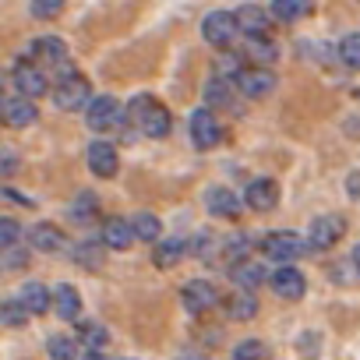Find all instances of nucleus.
Returning <instances> with one entry per match:
<instances>
[{
	"label": "nucleus",
	"instance_id": "f257e3e1",
	"mask_svg": "<svg viewBox=\"0 0 360 360\" xmlns=\"http://www.w3.org/2000/svg\"><path fill=\"white\" fill-rule=\"evenodd\" d=\"M127 120L145 134V138H166L173 120H169V110L162 103H155L152 96H134L127 103Z\"/></svg>",
	"mask_w": 360,
	"mask_h": 360
},
{
	"label": "nucleus",
	"instance_id": "f03ea898",
	"mask_svg": "<svg viewBox=\"0 0 360 360\" xmlns=\"http://www.w3.org/2000/svg\"><path fill=\"white\" fill-rule=\"evenodd\" d=\"M262 251L272 262H293V258H300L307 251V240H300L293 230H276V233H265Z\"/></svg>",
	"mask_w": 360,
	"mask_h": 360
},
{
	"label": "nucleus",
	"instance_id": "7ed1b4c3",
	"mask_svg": "<svg viewBox=\"0 0 360 360\" xmlns=\"http://www.w3.org/2000/svg\"><path fill=\"white\" fill-rule=\"evenodd\" d=\"M191 141H195V148H202V152H209V148H216L219 141H223V124L216 120V113L212 110H195L191 113Z\"/></svg>",
	"mask_w": 360,
	"mask_h": 360
},
{
	"label": "nucleus",
	"instance_id": "20e7f679",
	"mask_svg": "<svg viewBox=\"0 0 360 360\" xmlns=\"http://www.w3.org/2000/svg\"><path fill=\"white\" fill-rule=\"evenodd\" d=\"M346 233V219L342 216H318L307 230V248L311 251H325V248H335Z\"/></svg>",
	"mask_w": 360,
	"mask_h": 360
},
{
	"label": "nucleus",
	"instance_id": "39448f33",
	"mask_svg": "<svg viewBox=\"0 0 360 360\" xmlns=\"http://www.w3.org/2000/svg\"><path fill=\"white\" fill-rule=\"evenodd\" d=\"M202 36H205V43H212V46H230V43L240 36L237 15H230V11H212V15L202 22Z\"/></svg>",
	"mask_w": 360,
	"mask_h": 360
},
{
	"label": "nucleus",
	"instance_id": "423d86ee",
	"mask_svg": "<svg viewBox=\"0 0 360 360\" xmlns=\"http://www.w3.org/2000/svg\"><path fill=\"white\" fill-rule=\"evenodd\" d=\"M92 89H89V82L82 78V75H75V78H64V82H57L53 85V103L60 106V110H82V106H89L92 103V96H89Z\"/></svg>",
	"mask_w": 360,
	"mask_h": 360
},
{
	"label": "nucleus",
	"instance_id": "0eeeda50",
	"mask_svg": "<svg viewBox=\"0 0 360 360\" xmlns=\"http://www.w3.org/2000/svg\"><path fill=\"white\" fill-rule=\"evenodd\" d=\"M180 300H184L188 314H205V311H212L219 304V290L212 283H205V279H191L184 290H180Z\"/></svg>",
	"mask_w": 360,
	"mask_h": 360
},
{
	"label": "nucleus",
	"instance_id": "6e6552de",
	"mask_svg": "<svg viewBox=\"0 0 360 360\" xmlns=\"http://www.w3.org/2000/svg\"><path fill=\"white\" fill-rule=\"evenodd\" d=\"M233 85H237L240 96H248V99H265V96L276 89V75H272L269 68H244V71L233 78Z\"/></svg>",
	"mask_w": 360,
	"mask_h": 360
},
{
	"label": "nucleus",
	"instance_id": "1a4fd4ad",
	"mask_svg": "<svg viewBox=\"0 0 360 360\" xmlns=\"http://www.w3.org/2000/svg\"><path fill=\"white\" fill-rule=\"evenodd\" d=\"M244 202L255 212H269V209L279 205V184H276V180H269V176H258V180H251V184H248Z\"/></svg>",
	"mask_w": 360,
	"mask_h": 360
},
{
	"label": "nucleus",
	"instance_id": "9d476101",
	"mask_svg": "<svg viewBox=\"0 0 360 360\" xmlns=\"http://www.w3.org/2000/svg\"><path fill=\"white\" fill-rule=\"evenodd\" d=\"M15 89L22 92V99H36V96H46L50 92V82H46V75L36 68V64H18L15 68Z\"/></svg>",
	"mask_w": 360,
	"mask_h": 360
},
{
	"label": "nucleus",
	"instance_id": "9b49d317",
	"mask_svg": "<svg viewBox=\"0 0 360 360\" xmlns=\"http://www.w3.org/2000/svg\"><path fill=\"white\" fill-rule=\"evenodd\" d=\"M117 120H120V106H117L113 96H96V99L89 103L85 124H89L92 131H106V127H113Z\"/></svg>",
	"mask_w": 360,
	"mask_h": 360
},
{
	"label": "nucleus",
	"instance_id": "f8f14e48",
	"mask_svg": "<svg viewBox=\"0 0 360 360\" xmlns=\"http://www.w3.org/2000/svg\"><path fill=\"white\" fill-rule=\"evenodd\" d=\"M205 205H209V216H216V219H237L240 216V202L230 188H209Z\"/></svg>",
	"mask_w": 360,
	"mask_h": 360
},
{
	"label": "nucleus",
	"instance_id": "ddd939ff",
	"mask_svg": "<svg viewBox=\"0 0 360 360\" xmlns=\"http://www.w3.org/2000/svg\"><path fill=\"white\" fill-rule=\"evenodd\" d=\"M134 240H138V237H134V226H131L127 219H120V216H110V219L103 223V248L127 251Z\"/></svg>",
	"mask_w": 360,
	"mask_h": 360
},
{
	"label": "nucleus",
	"instance_id": "4468645a",
	"mask_svg": "<svg viewBox=\"0 0 360 360\" xmlns=\"http://www.w3.org/2000/svg\"><path fill=\"white\" fill-rule=\"evenodd\" d=\"M272 290H276V297H283V300H300L304 290H307V283H304V276H300L297 269L283 265V269L272 272Z\"/></svg>",
	"mask_w": 360,
	"mask_h": 360
},
{
	"label": "nucleus",
	"instance_id": "2eb2a0df",
	"mask_svg": "<svg viewBox=\"0 0 360 360\" xmlns=\"http://www.w3.org/2000/svg\"><path fill=\"white\" fill-rule=\"evenodd\" d=\"M117 166H120V159H117V148L110 141H92L89 145V169L96 176H113Z\"/></svg>",
	"mask_w": 360,
	"mask_h": 360
},
{
	"label": "nucleus",
	"instance_id": "dca6fc26",
	"mask_svg": "<svg viewBox=\"0 0 360 360\" xmlns=\"http://www.w3.org/2000/svg\"><path fill=\"white\" fill-rule=\"evenodd\" d=\"M230 279L237 283V290L255 293V290L265 283V265H262V262H251V258H240V262L230 269Z\"/></svg>",
	"mask_w": 360,
	"mask_h": 360
},
{
	"label": "nucleus",
	"instance_id": "f3484780",
	"mask_svg": "<svg viewBox=\"0 0 360 360\" xmlns=\"http://www.w3.org/2000/svg\"><path fill=\"white\" fill-rule=\"evenodd\" d=\"M32 57L39 64H53V68H64L68 64V46L57 39V36H39L32 43Z\"/></svg>",
	"mask_w": 360,
	"mask_h": 360
},
{
	"label": "nucleus",
	"instance_id": "a211bd4d",
	"mask_svg": "<svg viewBox=\"0 0 360 360\" xmlns=\"http://www.w3.org/2000/svg\"><path fill=\"white\" fill-rule=\"evenodd\" d=\"M18 300L25 304L29 314H46L53 307V290H46L43 283H25L22 293H18Z\"/></svg>",
	"mask_w": 360,
	"mask_h": 360
},
{
	"label": "nucleus",
	"instance_id": "6ab92c4d",
	"mask_svg": "<svg viewBox=\"0 0 360 360\" xmlns=\"http://www.w3.org/2000/svg\"><path fill=\"white\" fill-rule=\"evenodd\" d=\"M4 120H8L11 127H29L32 120H39V110H36V103H32V99L15 96V99H8V103H4Z\"/></svg>",
	"mask_w": 360,
	"mask_h": 360
},
{
	"label": "nucleus",
	"instance_id": "aec40b11",
	"mask_svg": "<svg viewBox=\"0 0 360 360\" xmlns=\"http://www.w3.org/2000/svg\"><path fill=\"white\" fill-rule=\"evenodd\" d=\"M29 244H32L36 251L53 255V251H60V248H64V233H60L53 223H36V226L29 230Z\"/></svg>",
	"mask_w": 360,
	"mask_h": 360
},
{
	"label": "nucleus",
	"instance_id": "412c9836",
	"mask_svg": "<svg viewBox=\"0 0 360 360\" xmlns=\"http://www.w3.org/2000/svg\"><path fill=\"white\" fill-rule=\"evenodd\" d=\"M53 311H57L64 321H78V314H82V297H78V290L68 286V283H60V286L53 290Z\"/></svg>",
	"mask_w": 360,
	"mask_h": 360
},
{
	"label": "nucleus",
	"instance_id": "4be33fe9",
	"mask_svg": "<svg viewBox=\"0 0 360 360\" xmlns=\"http://www.w3.org/2000/svg\"><path fill=\"white\" fill-rule=\"evenodd\" d=\"M251 68H262V64H276L279 57V46L269 39V36H248V46H244Z\"/></svg>",
	"mask_w": 360,
	"mask_h": 360
},
{
	"label": "nucleus",
	"instance_id": "5701e85b",
	"mask_svg": "<svg viewBox=\"0 0 360 360\" xmlns=\"http://www.w3.org/2000/svg\"><path fill=\"white\" fill-rule=\"evenodd\" d=\"M269 11L265 8H255V4H244L240 11H237V25H240V32H248V36H265V29H269Z\"/></svg>",
	"mask_w": 360,
	"mask_h": 360
},
{
	"label": "nucleus",
	"instance_id": "b1692460",
	"mask_svg": "<svg viewBox=\"0 0 360 360\" xmlns=\"http://www.w3.org/2000/svg\"><path fill=\"white\" fill-rule=\"evenodd\" d=\"M184 251H188V244L180 240V237H166V240H159V244H155L152 262H155L159 269H169V265H176L180 258H184Z\"/></svg>",
	"mask_w": 360,
	"mask_h": 360
},
{
	"label": "nucleus",
	"instance_id": "393cba45",
	"mask_svg": "<svg viewBox=\"0 0 360 360\" xmlns=\"http://www.w3.org/2000/svg\"><path fill=\"white\" fill-rule=\"evenodd\" d=\"M78 342H82L89 353H99V349L110 342V332H106L99 321H82V318H78Z\"/></svg>",
	"mask_w": 360,
	"mask_h": 360
},
{
	"label": "nucleus",
	"instance_id": "a878e982",
	"mask_svg": "<svg viewBox=\"0 0 360 360\" xmlns=\"http://www.w3.org/2000/svg\"><path fill=\"white\" fill-rule=\"evenodd\" d=\"M269 15H272L276 22H297V18L311 15V4H307V0H272Z\"/></svg>",
	"mask_w": 360,
	"mask_h": 360
},
{
	"label": "nucleus",
	"instance_id": "bb28decb",
	"mask_svg": "<svg viewBox=\"0 0 360 360\" xmlns=\"http://www.w3.org/2000/svg\"><path fill=\"white\" fill-rule=\"evenodd\" d=\"M131 226H134V237H138V240H148V244H155L159 233H162V223H159L152 212H138V216L131 219Z\"/></svg>",
	"mask_w": 360,
	"mask_h": 360
},
{
	"label": "nucleus",
	"instance_id": "cd10ccee",
	"mask_svg": "<svg viewBox=\"0 0 360 360\" xmlns=\"http://www.w3.org/2000/svg\"><path fill=\"white\" fill-rule=\"evenodd\" d=\"M255 314H258V297L240 290V293L230 300V318H233V321H248V318H255Z\"/></svg>",
	"mask_w": 360,
	"mask_h": 360
},
{
	"label": "nucleus",
	"instance_id": "c85d7f7f",
	"mask_svg": "<svg viewBox=\"0 0 360 360\" xmlns=\"http://www.w3.org/2000/svg\"><path fill=\"white\" fill-rule=\"evenodd\" d=\"M46 349H50V360H78V342L71 335H53Z\"/></svg>",
	"mask_w": 360,
	"mask_h": 360
},
{
	"label": "nucleus",
	"instance_id": "c756f323",
	"mask_svg": "<svg viewBox=\"0 0 360 360\" xmlns=\"http://www.w3.org/2000/svg\"><path fill=\"white\" fill-rule=\"evenodd\" d=\"M0 321H4L8 328H22L29 321V311L22 300H8V304H0Z\"/></svg>",
	"mask_w": 360,
	"mask_h": 360
},
{
	"label": "nucleus",
	"instance_id": "7c9ffc66",
	"mask_svg": "<svg viewBox=\"0 0 360 360\" xmlns=\"http://www.w3.org/2000/svg\"><path fill=\"white\" fill-rule=\"evenodd\" d=\"M205 103H212V106L223 103V106H226V103H230V82L219 78V75L209 78V82H205Z\"/></svg>",
	"mask_w": 360,
	"mask_h": 360
},
{
	"label": "nucleus",
	"instance_id": "2f4dec72",
	"mask_svg": "<svg viewBox=\"0 0 360 360\" xmlns=\"http://www.w3.org/2000/svg\"><path fill=\"white\" fill-rule=\"evenodd\" d=\"M339 57H342L346 68L360 71V32H353V36H346V39L339 43Z\"/></svg>",
	"mask_w": 360,
	"mask_h": 360
},
{
	"label": "nucleus",
	"instance_id": "473e14b6",
	"mask_svg": "<svg viewBox=\"0 0 360 360\" xmlns=\"http://www.w3.org/2000/svg\"><path fill=\"white\" fill-rule=\"evenodd\" d=\"M18 237H22L18 219H11V216H0V251H11V248L18 244Z\"/></svg>",
	"mask_w": 360,
	"mask_h": 360
},
{
	"label": "nucleus",
	"instance_id": "72a5a7b5",
	"mask_svg": "<svg viewBox=\"0 0 360 360\" xmlns=\"http://www.w3.org/2000/svg\"><path fill=\"white\" fill-rule=\"evenodd\" d=\"M75 262L85 265V269H99L103 265V244H78Z\"/></svg>",
	"mask_w": 360,
	"mask_h": 360
},
{
	"label": "nucleus",
	"instance_id": "f704fd0d",
	"mask_svg": "<svg viewBox=\"0 0 360 360\" xmlns=\"http://www.w3.org/2000/svg\"><path fill=\"white\" fill-rule=\"evenodd\" d=\"M96 216V195H89V191H82L78 198H75V209H71V219H78V223H85V219H92Z\"/></svg>",
	"mask_w": 360,
	"mask_h": 360
},
{
	"label": "nucleus",
	"instance_id": "c9c22d12",
	"mask_svg": "<svg viewBox=\"0 0 360 360\" xmlns=\"http://www.w3.org/2000/svg\"><path fill=\"white\" fill-rule=\"evenodd\" d=\"M233 360H265V346L258 339H244L237 349H233Z\"/></svg>",
	"mask_w": 360,
	"mask_h": 360
},
{
	"label": "nucleus",
	"instance_id": "e433bc0d",
	"mask_svg": "<svg viewBox=\"0 0 360 360\" xmlns=\"http://www.w3.org/2000/svg\"><path fill=\"white\" fill-rule=\"evenodd\" d=\"M60 0H36V4H32V15L36 18H57L60 15Z\"/></svg>",
	"mask_w": 360,
	"mask_h": 360
},
{
	"label": "nucleus",
	"instance_id": "4c0bfd02",
	"mask_svg": "<svg viewBox=\"0 0 360 360\" xmlns=\"http://www.w3.org/2000/svg\"><path fill=\"white\" fill-rule=\"evenodd\" d=\"M18 169V155L11 148H0V176H11Z\"/></svg>",
	"mask_w": 360,
	"mask_h": 360
},
{
	"label": "nucleus",
	"instance_id": "58836bf2",
	"mask_svg": "<svg viewBox=\"0 0 360 360\" xmlns=\"http://www.w3.org/2000/svg\"><path fill=\"white\" fill-rule=\"evenodd\" d=\"M22 265H29V255H25V251H8L4 269H22Z\"/></svg>",
	"mask_w": 360,
	"mask_h": 360
},
{
	"label": "nucleus",
	"instance_id": "ea45409f",
	"mask_svg": "<svg viewBox=\"0 0 360 360\" xmlns=\"http://www.w3.org/2000/svg\"><path fill=\"white\" fill-rule=\"evenodd\" d=\"M346 191H349V198H360V169H353V173H349Z\"/></svg>",
	"mask_w": 360,
	"mask_h": 360
},
{
	"label": "nucleus",
	"instance_id": "a19ab883",
	"mask_svg": "<svg viewBox=\"0 0 360 360\" xmlns=\"http://www.w3.org/2000/svg\"><path fill=\"white\" fill-rule=\"evenodd\" d=\"M349 262H353V269H356V276H360V244L353 248V255H349Z\"/></svg>",
	"mask_w": 360,
	"mask_h": 360
},
{
	"label": "nucleus",
	"instance_id": "79ce46f5",
	"mask_svg": "<svg viewBox=\"0 0 360 360\" xmlns=\"http://www.w3.org/2000/svg\"><path fill=\"white\" fill-rule=\"evenodd\" d=\"M85 360H106V356H103V353H89Z\"/></svg>",
	"mask_w": 360,
	"mask_h": 360
},
{
	"label": "nucleus",
	"instance_id": "37998d69",
	"mask_svg": "<svg viewBox=\"0 0 360 360\" xmlns=\"http://www.w3.org/2000/svg\"><path fill=\"white\" fill-rule=\"evenodd\" d=\"M0 110H4V96H0Z\"/></svg>",
	"mask_w": 360,
	"mask_h": 360
}]
</instances>
